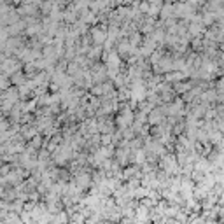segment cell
I'll return each instance as SVG.
<instances>
[{"instance_id": "2", "label": "cell", "mask_w": 224, "mask_h": 224, "mask_svg": "<svg viewBox=\"0 0 224 224\" xmlns=\"http://www.w3.org/2000/svg\"><path fill=\"white\" fill-rule=\"evenodd\" d=\"M189 2H191V4H196V5H198V4H201V0H189Z\"/></svg>"}, {"instance_id": "1", "label": "cell", "mask_w": 224, "mask_h": 224, "mask_svg": "<svg viewBox=\"0 0 224 224\" xmlns=\"http://www.w3.org/2000/svg\"><path fill=\"white\" fill-rule=\"evenodd\" d=\"M93 37H95V41L102 42L103 39H105V33H103V32H98V30H93Z\"/></svg>"}]
</instances>
